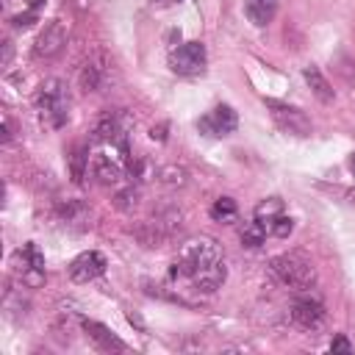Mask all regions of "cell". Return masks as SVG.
Instances as JSON below:
<instances>
[{
    "mask_svg": "<svg viewBox=\"0 0 355 355\" xmlns=\"http://www.w3.org/2000/svg\"><path fill=\"white\" fill-rule=\"evenodd\" d=\"M269 230H272V236H277V239H288L291 233H294V219L291 216H275L272 222H269Z\"/></svg>",
    "mask_w": 355,
    "mask_h": 355,
    "instance_id": "obj_21",
    "label": "cell"
},
{
    "mask_svg": "<svg viewBox=\"0 0 355 355\" xmlns=\"http://www.w3.org/2000/svg\"><path fill=\"white\" fill-rule=\"evenodd\" d=\"M291 319H294L297 327H302V330H308V333H316V330L324 324L327 311H324V305H322L319 300H313V297H300V300L291 302Z\"/></svg>",
    "mask_w": 355,
    "mask_h": 355,
    "instance_id": "obj_7",
    "label": "cell"
},
{
    "mask_svg": "<svg viewBox=\"0 0 355 355\" xmlns=\"http://www.w3.org/2000/svg\"><path fill=\"white\" fill-rule=\"evenodd\" d=\"M277 3L280 0H244V17L255 28H266L277 14Z\"/></svg>",
    "mask_w": 355,
    "mask_h": 355,
    "instance_id": "obj_16",
    "label": "cell"
},
{
    "mask_svg": "<svg viewBox=\"0 0 355 355\" xmlns=\"http://www.w3.org/2000/svg\"><path fill=\"white\" fill-rule=\"evenodd\" d=\"M269 269H272V275L283 286H288L294 291H311L316 286V266L305 255H300V252H280V255H275L269 261Z\"/></svg>",
    "mask_w": 355,
    "mask_h": 355,
    "instance_id": "obj_2",
    "label": "cell"
},
{
    "mask_svg": "<svg viewBox=\"0 0 355 355\" xmlns=\"http://www.w3.org/2000/svg\"><path fill=\"white\" fill-rule=\"evenodd\" d=\"M36 111L42 114V119L50 128H61L69 119V94H67L64 80L50 78V80H44L39 86V92H36Z\"/></svg>",
    "mask_w": 355,
    "mask_h": 355,
    "instance_id": "obj_3",
    "label": "cell"
},
{
    "mask_svg": "<svg viewBox=\"0 0 355 355\" xmlns=\"http://www.w3.org/2000/svg\"><path fill=\"white\" fill-rule=\"evenodd\" d=\"M19 258H22V283L31 288L42 286L44 283V258L36 250V244H25L19 250Z\"/></svg>",
    "mask_w": 355,
    "mask_h": 355,
    "instance_id": "obj_12",
    "label": "cell"
},
{
    "mask_svg": "<svg viewBox=\"0 0 355 355\" xmlns=\"http://www.w3.org/2000/svg\"><path fill=\"white\" fill-rule=\"evenodd\" d=\"M266 225H269V222H263V219H258V216H255L252 222H247L244 230H241V244H244V247H252V250L261 247V244L266 241Z\"/></svg>",
    "mask_w": 355,
    "mask_h": 355,
    "instance_id": "obj_19",
    "label": "cell"
},
{
    "mask_svg": "<svg viewBox=\"0 0 355 355\" xmlns=\"http://www.w3.org/2000/svg\"><path fill=\"white\" fill-rule=\"evenodd\" d=\"M11 139V125H8V119H3V141H8Z\"/></svg>",
    "mask_w": 355,
    "mask_h": 355,
    "instance_id": "obj_29",
    "label": "cell"
},
{
    "mask_svg": "<svg viewBox=\"0 0 355 355\" xmlns=\"http://www.w3.org/2000/svg\"><path fill=\"white\" fill-rule=\"evenodd\" d=\"M125 119H122V114L119 111H105L100 119H97V125H94V136L100 139V141H105V144H116L122 153H128V144H125Z\"/></svg>",
    "mask_w": 355,
    "mask_h": 355,
    "instance_id": "obj_11",
    "label": "cell"
},
{
    "mask_svg": "<svg viewBox=\"0 0 355 355\" xmlns=\"http://www.w3.org/2000/svg\"><path fill=\"white\" fill-rule=\"evenodd\" d=\"M263 105L269 108L275 125H277L283 133H288V136H311V133H313L311 119H308L305 111H300L297 105H288V103H283V100H272V97H266Z\"/></svg>",
    "mask_w": 355,
    "mask_h": 355,
    "instance_id": "obj_4",
    "label": "cell"
},
{
    "mask_svg": "<svg viewBox=\"0 0 355 355\" xmlns=\"http://www.w3.org/2000/svg\"><path fill=\"white\" fill-rule=\"evenodd\" d=\"M236 125H239V116H236V111H233L230 105H225V103L216 105V108H211L205 116L197 119V130L205 133V136H227V133L236 130Z\"/></svg>",
    "mask_w": 355,
    "mask_h": 355,
    "instance_id": "obj_9",
    "label": "cell"
},
{
    "mask_svg": "<svg viewBox=\"0 0 355 355\" xmlns=\"http://www.w3.org/2000/svg\"><path fill=\"white\" fill-rule=\"evenodd\" d=\"M205 44L202 42H186L169 53V67L178 75H200L205 69Z\"/></svg>",
    "mask_w": 355,
    "mask_h": 355,
    "instance_id": "obj_5",
    "label": "cell"
},
{
    "mask_svg": "<svg viewBox=\"0 0 355 355\" xmlns=\"http://www.w3.org/2000/svg\"><path fill=\"white\" fill-rule=\"evenodd\" d=\"M67 36H69L67 22H64V19H50V22L42 28V33L36 36L33 55H36V58H55V55L64 50Z\"/></svg>",
    "mask_w": 355,
    "mask_h": 355,
    "instance_id": "obj_6",
    "label": "cell"
},
{
    "mask_svg": "<svg viewBox=\"0 0 355 355\" xmlns=\"http://www.w3.org/2000/svg\"><path fill=\"white\" fill-rule=\"evenodd\" d=\"M330 352H352V344L347 341V336H336L333 341H330Z\"/></svg>",
    "mask_w": 355,
    "mask_h": 355,
    "instance_id": "obj_25",
    "label": "cell"
},
{
    "mask_svg": "<svg viewBox=\"0 0 355 355\" xmlns=\"http://www.w3.org/2000/svg\"><path fill=\"white\" fill-rule=\"evenodd\" d=\"M302 78H305V83L311 86V92H313V97H316L319 103L330 105V103L336 100V92H333L330 80L322 75V69H319L316 64H308V67H302Z\"/></svg>",
    "mask_w": 355,
    "mask_h": 355,
    "instance_id": "obj_15",
    "label": "cell"
},
{
    "mask_svg": "<svg viewBox=\"0 0 355 355\" xmlns=\"http://www.w3.org/2000/svg\"><path fill=\"white\" fill-rule=\"evenodd\" d=\"M108 67H111L108 55H105L103 50H94V53L80 64V69H78V83H80V89H83V92H97V89L105 83V78H108Z\"/></svg>",
    "mask_w": 355,
    "mask_h": 355,
    "instance_id": "obj_8",
    "label": "cell"
},
{
    "mask_svg": "<svg viewBox=\"0 0 355 355\" xmlns=\"http://www.w3.org/2000/svg\"><path fill=\"white\" fill-rule=\"evenodd\" d=\"M158 178H161V183H166V186H186V172H183L180 166H164V169L158 172Z\"/></svg>",
    "mask_w": 355,
    "mask_h": 355,
    "instance_id": "obj_22",
    "label": "cell"
},
{
    "mask_svg": "<svg viewBox=\"0 0 355 355\" xmlns=\"http://www.w3.org/2000/svg\"><path fill=\"white\" fill-rule=\"evenodd\" d=\"M150 139H155V141H164V139H166V122H161L158 128L153 125V130H150Z\"/></svg>",
    "mask_w": 355,
    "mask_h": 355,
    "instance_id": "obj_27",
    "label": "cell"
},
{
    "mask_svg": "<svg viewBox=\"0 0 355 355\" xmlns=\"http://www.w3.org/2000/svg\"><path fill=\"white\" fill-rule=\"evenodd\" d=\"M349 172H352V178H355V155L349 158Z\"/></svg>",
    "mask_w": 355,
    "mask_h": 355,
    "instance_id": "obj_31",
    "label": "cell"
},
{
    "mask_svg": "<svg viewBox=\"0 0 355 355\" xmlns=\"http://www.w3.org/2000/svg\"><path fill=\"white\" fill-rule=\"evenodd\" d=\"M211 219L214 222H222V225H230V222H236V216H239V208H236V200L233 197H219V200H214V205H211Z\"/></svg>",
    "mask_w": 355,
    "mask_h": 355,
    "instance_id": "obj_18",
    "label": "cell"
},
{
    "mask_svg": "<svg viewBox=\"0 0 355 355\" xmlns=\"http://www.w3.org/2000/svg\"><path fill=\"white\" fill-rule=\"evenodd\" d=\"M225 280H227V266H225V261H216V263H211V266H205V269H200L197 275L189 277V283L194 286V291H202V294L219 291Z\"/></svg>",
    "mask_w": 355,
    "mask_h": 355,
    "instance_id": "obj_13",
    "label": "cell"
},
{
    "mask_svg": "<svg viewBox=\"0 0 355 355\" xmlns=\"http://www.w3.org/2000/svg\"><path fill=\"white\" fill-rule=\"evenodd\" d=\"M105 266H108V261H105L103 252L86 250V252H80V255L69 263V277H72V283H89V280L100 277V275L105 272Z\"/></svg>",
    "mask_w": 355,
    "mask_h": 355,
    "instance_id": "obj_10",
    "label": "cell"
},
{
    "mask_svg": "<svg viewBox=\"0 0 355 355\" xmlns=\"http://www.w3.org/2000/svg\"><path fill=\"white\" fill-rule=\"evenodd\" d=\"M80 324H83L86 336L94 341L97 349H103V352H125V349H128V344H125L122 338H116L105 324H100V322H94V319H80Z\"/></svg>",
    "mask_w": 355,
    "mask_h": 355,
    "instance_id": "obj_14",
    "label": "cell"
},
{
    "mask_svg": "<svg viewBox=\"0 0 355 355\" xmlns=\"http://www.w3.org/2000/svg\"><path fill=\"white\" fill-rule=\"evenodd\" d=\"M136 202H139V191H136L133 186L116 194V208H119V211H130V208H136Z\"/></svg>",
    "mask_w": 355,
    "mask_h": 355,
    "instance_id": "obj_23",
    "label": "cell"
},
{
    "mask_svg": "<svg viewBox=\"0 0 355 355\" xmlns=\"http://www.w3.org/2000/svg\"><path fill=\"white\" fill-rule=\"evenodd\" d=\"M222 261V252H219V244L208 236H200V239H191L180 247L178 258L172 261V269H169V277L172 280H189L191 275H197L200 269L211 266Z\"/></svg>",
    "mask_w": 355,
    "mask_h": 355,
    "instance_id": "obj_1",
    "label": "cell"
},
{
    "mask_svg": "<svg viewBox=\"0 0 355 355\" xmlns=\"http://www.w3.org/2000/svg\"><path fill=\"white\" fill-rule=\"evenodd\" d=\"M349 200H352V202H355V189H352V191H349Z\"/></svg>",
    "mask_w": 355,
    "mask_h": 355,
    "instance_id": "obj_32",
    "label": "cell"
},
{
    "mask_svg": "<svg viewBox=\"0 0 355 355\" xmlns=\"http://www.w3.org/2000/svg\"><path fill=\"white\" fill-rule=\"evenodd\" d=\"M89 155H83V150H78L75 155H72V178H75V183H80L83 180V161H86Z\"/></svg>",
    "mask_w": 355,
    "mask_h": 355,
    "instance_id": "obj_24",
    "label": "cell"
},
{
    "mask_svg": "<svg viewBox=\"0 0 355 355\" xmlns=\"http://www.w3.org/2000/svg\"><path fill=\"white\" fill-rule=\"evenodd\" d=\"M92 172H94V178H97L100 183H105V186L122 180V166H119L111 155H97L94 164H92Z\"/></svg>",
    "mask_w": 355,
    "mask_h": 355,
    "instance_id": "obj_17",
    "label": "cell"
},
{
    "mask_svg": "<svg viewBox=\"0 0 355 355\" xmlns=\"http://www.w3.org/2000/svg\"><path fill=\"white\" fill-rule=\"evenodd\" d=\"M11 53H14V50H11V42H3V58H0V64H3V67H8Z\"/></svg>",
    "mask_w": 355,
    "mask_h": 355,
    "instance_id": "obj_28",
    "label": "cell"
},
{
    "mask_svg": "<svg viewBox=\"0 0 355 355\" xmlns=\"http://www.w3.org/2000/svg\"><path fill=\"white\" fill-rule=\"evenodd\" d=\"M36 22V11H25V14H19V17H14V28H31Z\"/></svg>",
    "mask_w": 355,
    "mask_h": 355,
    "instance_id": "obj_26",
    "label": "cell"
},
{
    "mask_svg": "<svg viewBox=\"0 0 355 355\" xmlns=\"http://www.w3.org/2000/svg\"><path fill=\"white\" fill-rule=\"evenodd\" d=\"M44 6V0H28V11H39Z\"/></svg>",
    "mask_w": 355,
    "mask_h": 355,
    "instance_id": "obj_30",
    "label": "cell"
},
{
    "mask_svg": "<svg viewBox=\"0 0 355 355\" xmlns=\"http://www.w3.org/2000/svg\"><path fill=\"white\" fill-rule=\"evenodd\" d=\"M280 211H283V200L280 197H269V200L255 205V216L263 219V222H272L275 216H280Z\"/></svg>",
    "mask_w": 355,
    "mask_h": 355,
    "instance_id": "obj_20",
    "label": "cell"
}]
</instances>
